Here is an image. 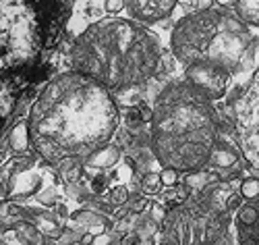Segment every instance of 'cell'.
<instances>
[{"label":"cell","mask_w":259,"mask_h":245,"mask_svg":"<svg viewBox=\"0 0 259 245\" xmlns=\"http://www.w3.org/2000/svg\"><path fill=\"white\" fill-rule=\"evenodd\" d=\"M120 160V150L116 146H104L100 148L98 152H94L88 160H85V164H90V168H96V170H106L114 166L116 162Z\"/></svg>","instance_id":"obj_8"},{"label":"cell","mask_w":259,"mask_h":245,"mask_svg":"<svg viewBox=\"0 0 259 245\" xmlns=\"http://www.w3.org/2000/svg\"><path fill=\"white\" fill-rule=\"evenodd\" d=\"M179 3L175 0H133V3H126L128 13L133 15V19H137V23H158V21L170 17L175 13Z\"/></svg>","instance_id":"obj_6"},{"label":"cell","mask_w":259,"mask_h":245,"mask_svg":"<svg viewBox=\"0 0 259 245\" xmlns=\"http://www.w3.org/2000/svg\"><path fill=\"white\" fill-rule=\"evenodd\" d=\"M141 191H143V195H156V193H160L162 191V181H160V174L158 172H145L143 177H141Z\"/></svg>","instance_id":"obj_12"},{"label":"cell","mask_w":259,"mask_h":245,"mask_svg":"<svg viewBox=\"0 0 259 245\" xmlns=\"http://www.w3.org/2000/svg\"><path fill=\"white\" fill-rule=\"evenodd\" d=\"M236 162H239V152H236L230 144L218 139V144H215L213 150H211V156H209L207 166H215V168L222 172V170H226V168H232Z\"/></svg>","instance_id":"obj_7"},{"label":"cell","mask_w":259,"mask_h":245,"mask_svg":"<svg viewBox=\"0 0 259 245\" xmlns=\"http://www.w3.org/2000/svg\"><path fill=\"white\" fill-rule=\"evenodd\" d=\"M29 129H27V121H23V123H17L13 129H11V133H9V146H11V150H15V152H25L27 148H29Z\"/></svg>","instance_id":"obj_9"},{"label":"cell","mask_w":259,"mask_h":245,"mask_svg":"<svg viewBox=\"0 0 259 245\" xmlns=\"http://www.w3.org/2000/svg\"><path fill=\"white\" fill-rule=\"evenodd\" d=\"M243 206V197L239 195V193H230L228 197H226V204H224V210L230 214V212H236Z\"/></svg>","instance_id":"obj_21"},{"label":"cell","mask_w":259,"mask_h":245,"mask_svg":"<svg viewBox=\"0 0 259 245\" xmlns=\"http://www.w3.org/2000/svg\"><path fill=\"white\" fill-rule=\"evenodd\" d=\"M170 44L185 66L209 64L234 73L253 48V36L234 13L207 7L183 17L172 29Z\"/></svg>","instance_id":"obj_4"},{"label":"cell","mask_w":259,"mask_h":245,"mask_svg":"<svg viewBox=\"0 0 259 245\" xmlns=\"http://www.w3.org/2000/svg\"><path fill=\"white\" fill-rule=\"evenodd\" d=\"M118 106L98 81L77 71L54 77L31 106L27 129L35 152L50 164L85 162L118 129Z\"/></svg>","instance_id":"obj_1"},{"label":"cell","mask_w":259,"mask_h":245,"mask_svg":"<svg viewBox=\"0 0 259 245\" xmlns=\"http://www.w3.org/2000/svg\"><path fill=\"white\" fill-rule=\"evenodd\" d=\"M0 206H3V204H0Z\"/></svg>","instance_id":"obj_25"},{"label":"cell","mask_w":259,"mask_h":245,"mask_svg":"<svg viewBox=\"0 0 259 245\" xmlns=\"http://www.w3.org/2000/svg\"><path fill=\"white\" fill-rule=\"evenodd\" d=\"M230 75L232 73L220 69V66H209V64L185 66V81L211 102L220 100L226 94L230 85Z\"/></svg>","instance_id":"obj_5"},{"label":"cell","mask_w":259,"mask_h":245,"mask_svg":"<svg viewBox=\"0 0 259 245\" xmlns=\"http://www.w3.org/2000/svg\"><path fill=\"white\" fill-rule=\"evenodd\" d=\"M239 241H241V245H257V227L241 229Z\"/></svg>","instance_id":"obj_19"},{"label":"cell","mask_w":259,"mask_h":245,"mask_svg":"<svg viewBox=\"0 0 259 245\" xmlns=\"http://www.w3.org/2000/svg\"><path fill=\"white\" fill-rule=\"evenodd\" d=\"M166 214H168V208H164L162 204H154V210H152V216L156 218L154 222H164Z\"/></svg>","instance_id":"obj_23"},{"label":"cell","mask_w":259,"mask_h":245,"mask_svg":"<svg viewBox=\"0 0 259 245\" xmlns=\"http://www.w3.org/2000/svg\"><path fill=\"white\" fill-rule=\"evenodd\" d=\"M220 139V117L211 100L187 81L164 87L149 115V148L170 170L197 172Z\"/></svg>","instance_id":"obj_2"},{"label":"cell","mask_w":259,"mask_h":245,"mask_svg":"<svg viewBox=\"0 0 259 245\" xmlns=\"http://www.w3.org/2000/svg\"><path fill=\"white\" fill-rule=\"evenodd\" d=\"M56 168H58V174L62 177V181L69 183V185L79 183V179L83 177V162L81 160H62L56 164Z\"/></svg>","instance_id":"obj_10"},{"label":"cell","mask_w":259,"mask_h":245,"mask_svg":"<svg viewBox=\"0 0 259 245\" xmlns=\"http://www.w3.org/2000/svg\"><path fill=\"white\" fill-rule=\"evenodd\" d=\"M236 17H239L243 23H257V3H239L236 5Z\"/></svg>","instance_id":"obj_14"},{"label":"cell","mask_w":259,"mask_h":245,"mask_svg":"<svg viewBox=\"0 0 259 245\" xmlns=\"http://www.w3.org/2000/svg\"><path fill=\"white\" fill-rule=\"evenodd\" d=\"M149 115H152V110H139V108H128L126 113H124V123L126 127H131V129H141L143 123L149 121Z\"/></svg>","instance_id":"obj_13"},{"label":"cell","mask_w":259,"mask_h":245,"mask_svg":"<svg viewBox=\"0 0 259 245\" xmlns=\"http://www.w3.org/2000/svg\"><path fill=\"white\" fill-rule=\"evenodd\" d=\"M126 208H128V212H133V214H139V212H143L145 208H147V197L145 195H131L128 197V202H126Z\"/></svg>","instance_id":"obj_18"},{"label":"cell","mask_w":259,"mask_h":245,"mask_svg":"<svg viewBox=\"0 0 259 245\" xmlns=\"http://www.w3.org/2000/svg\"><path fill=\"white\" fill-rule=\"evenodd\" d=\"M128 197H131V193H128V189L124 185H116L112 187L110 191V204L112 206H124L128 202Z\"/></svg>","instance_id":"obj_17"},{"label":"cell","mask_w":259,"mask_h":245,"mask_svg":"<svg viewBox=\"0 0 259 245\" xmlns=\"http://www.w3.org/2000/svg\"><path fill=\"white\" fill-rule=\"evenodd\" d=\"M104 9H106V13L116 15L122 9H126V3H124V0H108V3H104Z\"/></svg>","instance_id":"obj_22"},{"label":"cell","mask_w":259,"mask_h":245,"mask_svg":"<svg viewBox=\"0 0 259 245\" xmlns=\"http://www.w3.org/2000/svg\"><path fill=\"white\" fill-rule=\"evenodd\" d=\"M162 58L154 31L133 19H100L85 29L71 50V64L81 75L110 90H126L147 81Z\"/></svg>","instance_id":"obj_3"},{"label":"cell","mask_w":259,"mask_h":245,"mask_svg":"<svg viewBox=\"0 0 259 245\" xmlns=\"http://www.w3.org/2000/svg\"><path fill=\"white\" fill-rule=\"evenodd\" d=\"M257 195H259V181L257 177H249L241 183V197L249 199V202H257Z\"/></svg>","instance_id":"obj_16"},{"label":"cell","mask_w":259,"mask_h":245,"mask_svg":"<svg viewBox=\"0 0 259 245\" xmlns=\"http://www.w3.org/2000/svg\"><path fill=\"white\" fill-rule=\"evenodd\" d=\"M257 202L253 204H243L239 210H236V227L241 229H249V227H257Z\"/></svg>","instance_id":"obj_11"},{"label":"cell","mask_w":259,"mask_h":245,"mask_svg":"<svg viewBox=\"0 0 259 245\" xmlns=\"http://www.w3.org/2000/svg\"><path fill=\"white\" fill-rule=\"evenodd\" d=\"M5 229H7V225H5V222H3V220H0V233H3Z\"/></svg>","instance_id":"obj_24"},{"label":"cell","mask_w":259,"mask_h":245,"mask_svg":"<svg viewBox=\"0 0 259 245\" xmlns=\"http://www.w3.org/2000/svg\"><path fill=\"white\" fill-rule=\"evenodd\" d=\"M15 233L21 239L29 241V243H35L39 239V231H37L35 225H31V222H17V225H15Z\"/></svg>","instance_id":"obj_15"},{"label":"cell","mask_w":259,"mask_h":245,"mask_svg":"<svg viewBox=\"0 0 259 245\" xmlns=\"http://www.w3.org/2000/svg\"><path fill=\"white\" fill-rule=\"evenodd\" d=\"M179 179H181V174H179L177 170L164 168V170L160 172V181H162V185H166V187H175V185L179 183Z\"/></svg>","instance_id":"obj_20"}]
</instances>
